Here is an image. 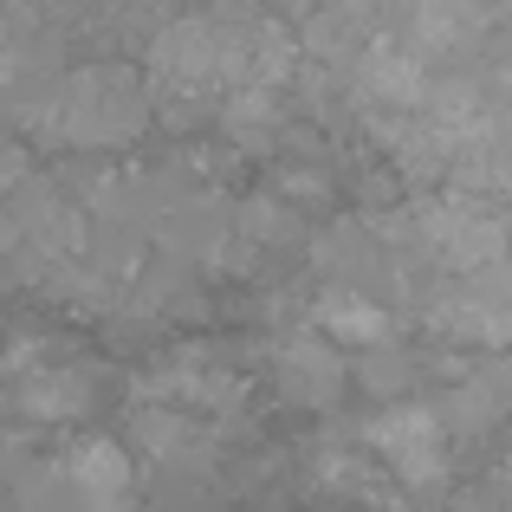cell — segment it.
I'll list each match as a JSON object with an SVG mask.
<instances>
[{
    "label": "cell",
    "instance_id": "6da1fadb",
    "mask_svg": "<svg viewBox=\"0 0 512 512\" xmlns=\"http://www.w3.org/2000/svg\"><path fill=\"white\" fill-rule=\"evenodd\" d=\"M150 117V98L130 72L117 65H91V72H72L59 91L46 98V130L65 143H124L143 130Z\"/></svg>",
    "mask_w": 512,
    "mask_h": 512
},
{
    "label": "cell",
    "instance_id": "7a4b0ae2",
    "mask_svg": "<svg viewBox=\"0 0 512 512\" xmlns=\"http://www.w3.org/2000/svg\"><path fill=\"white\" fill-rule=\"evenodd\" d=\"M13 409L26 415H78L91 402V370L78 357H65V344H13V357L0 363Z\"/></svg>",
    "mask_w": 512,
    "mask_h": 512
},
{
    "label": "cell",
    "instance_id": "3957f363",
    "mask_svg": "<svg viewBox=\"0 0 512 512\" xmlns=\"http://www.w3.org/2000/svg\"><path fill=\"white\" fill-rule=\"evenodd\" d=\"M363 441L402 487H428V480L448 474V428H441L435 409H383L363 428Z\"/></svg>",
    "mask_w": 512,
    "mask_h": 512
},
{
    "label": "cell",
    "instance_id": "277c9868",
    "mask_svg": "<svg viewBox=\"0 0 512 512\" xmlns=\"http://www.w3.org/2000/svg\"><path fill=\"white\" fill-rule=\"evenodd\" d=\"M350 383L344 357L331 338H292L279 350V389H286V402H305V409H325V402H338Z\"/></svg>",
    "mask_w": 512,
    "mask_h": 512
},
{
    "label": "cell",
    "instance_id": "5b68a950",
    "mask_svg": "<svg viewBox=\"0 0 512 512\" xmlns=\"http://www.w3.org/2000/svg\"><path fill=\"white\" fill-rule=\"evenodd\" d=\"M506 396H512V363L493 357V363H474L467 383L454 389L448 402H454V422H461V428H487V422L506 415Z\"/></svg>",
    "mask_w": 512,
    "mask_h": 512
},
{
    "label": "cell",
    "instance_id": "8992f818",
    "mask_svg": "<svg viewBox=\"0 0 512 512\" xmlns=\"http://www.w3.org/2000/svg\"><path fill=\"white\" fill-rule=\"evenodd\" d=\"M318 325H325V338H344V344H357V338H383V312H370V305H344V292L318 312Z\"/></svg>",
    "mask_w": 512,
    "mask_h": 512
}]
</instances>
